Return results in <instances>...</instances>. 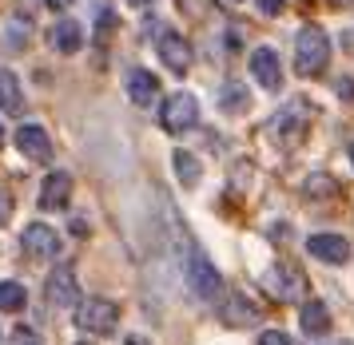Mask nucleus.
I'll return each mask as SVG.
<instances>
[{
    "instance_id": "1",
    "label": "nucleus",
    "mask_w": 354,
    "mask_h": 345,
    "mask_svg": "<svg viewBox=\"0 0 354 345\" xmlns=\"http://www.w3.org/2000/svg\"><path fill=\"white\" fill-rule=\"evenodd\" d=\"M306 131H310V108H306V103H287V108H279L271 115L267 139H271L279 151H295V147H303Z\"/></svg>"
},
{
    "instance_id": "2",
    "label": "nucleus",
    "mask_w": 354,
    "mask_h": 345,
    "mask_svg": "<svg viewBox=\"0 0 354 345\" xmlns=\"http://www.w3.org/2000/svg\"><path fill=\"white\" fill-rule=\"evenodd\" d=\"M326 60H330V40H326V32L319 24H303L299 36H295V68H299V76L315 79L326 72Z\"/></svg>"
},
{
    "instance_id": "3",
    "label": "nucleus",
    "mask_w": 354,
    "mask_h": 345,
    "mask_svg": "<svg viewBox=\"0 0 354 345\" xmlns=\"http://www.w3.org/2000/svg\"><path fill=\"white\" fill-rule=\"evenodd\" d=\"M183 278H187V290H192L199 302H211L219 298V290H223V278H219V270L207 262V254H199L192 246L187 258H183Z\"/></svg>"
},
{
    "instance_id": "4",
    "label": "nucleus",
    "mask_w": 354,
    "mask_h": 345,
    "mask_svg": "<svg viewBox=\"0 0 354 345\" xmlns=\"http://www.w3.org/2000/svg\"><path fill=\"white\" fill-rule=\"evenodd\" d=\"M263 286H267V294L279 302H303L306 294V274L295 262H274L267 274H263Z\"/></svg>"
},
{
    "instance_id": "5",
    "label": "nucleus",
    "mask_w": 354,
    "mask_h": 345,
    "mask_svg": "<svg viewBox=\"0 0 354 345\" xmlns=\"http://www.w3.org/2000/svg\"><path fill=\"white\" fill-rule=\"evenodd\" d=\"M76 326L84 333H96V337H108V333L120 326V310H115V302L108 298H84L76 306Z\"/></svg>"
},
{
    "instance_id": "6",
    "label": "nucleus",
    "mask_w": 354,
    "mask_h": 345,
    "mask_svg": "<svg viewBox=\"0 0 354 345\" xmlns=\"http://www.w3.org/2000/svg\"><path fill=\"white\" fill-rule=\"evenodd\" d=\"M160 124H163V131H171V135L192 131V127L199 124V103H195V95L192 92H171L160 108Z\"/></svg>"
},
{
    "instance_id": "7",
    "label": "nucleus",
    "mask_w": 354,
    "mask_h": 345,
    "mask_svg": "<svg viewBox=\"0 0 354 345\" xmlns=\"http://www.w3.org/2000/svg\"><path fill=\"white\" fill-rule=\"evenodd\" d=\"M76 270L68 266H56L48 274V282H44V298H48V306L52 310H68V306H76Z\"/></svg>"
},
{
    "instance_id": "8",
    "label": "nucleus",
    "mask_w": 354,
    "mask_h": 345,
    "mask_svg": "<svg viewBox=\"0 0 354 345\" xmlns=\"http://www.w3.org/2000/svg\"><path fill=\"white\" fill-rule=\"evenodd\" d=\"M156 52H160V60L176 72V76H183L187 68H192V44L179 36V32H160L156 36Z\"/></svg>"
},
{
    "instance_id": "9",
    "label": "nucleus",
    "mask_w": 354,
    "mask_h": 345,
    "mask_svg": "<svg viewBox=\"0 0 354 345\" xmlns=\"http://www.w3.org/2000/svg\"><path fill=\"white\" fill-rule=\"evenodd\" d=\"M251 76H255L259 88H267V92H279V88H283V63L274 56V48H255V52H251Z\"/></svg>"
},
{
    "instance_id": "10",
    "label": "nucleus",
    "mask_w": 354,
    "mask_h": 345,
    "mask_svg": "<svg viewBox=\"0 0 354 345\" xmlns=\"http://www.w3.org/2000/svg\"><path fill=\"white\" fill-rule=\"evenodd\" d=\"M20 246L32 254V258H56L60 254V235L52 226H44V222H32V226H24Z\"/></svg>"
},
{
    "instance_id": "11",
    "label": "nucleus",
    "mask_w": 354,
    "mask_h": 345,
    "mask_svg": "<svg viewBox=\"0 0 354 345\" xmlns=\"http://www.w3.org/2000/svg\"><path fill=\"white\" fill-rule=\"evenodd\" d=\"M17 147L24 159H32V163H48L52 159V143H48V131L40 124H24L17 131Z\"/></svg>"
},
{
    "instance_id": "12",
    "label": "nucleus",
    "mask_w": 354,
    "mask_h": 345,
    "mask_svg": "<svg viewBox=\"0 0 354 345\" xmlns=\"http://www.w3.org/2000/svg\"><path fill=\"white\" fill-rule=\"evenodd\" d=\"M306 250L315 254L319 262H330V266H342L351 258V242L342 235H310L306 238Z\"/></svg>"
},
{
    "instance_id": "13",
    "label": "nucleus",
    "mask_w": 354,
    "mask_h": 345,
    "mask_svg": "<svg viewBox=\"0 0 354 345\" xmlns=\"http://www.w3.org/2000/svg\"><path fill=\"white\" fill-rule=\"evenodd\" d=\"M72 199V175L68 171H52L40 187V210H64Z\"/></svg>"
},
{
    "instance_id": "14",
    "label": "nucleus",
    "mask_w": 354,
    "mask_h": 345,
    "mask_svg": "<svg viewBox=\"0 0 354 345\" xmlns=\"http://www.w3.org/2000/svg\"><path fill=\"white\" fill-rule=\"evenodd\" d=\"M124 88H128V99L136 108H147L160 95V79L151 76V72H144V68H131L128 76H124Z\"/></svg>"
},
{
    "instance_id": "15",
    "label": "nucleus",
    "mask_w": 354,
    "mask_h": 345,
    "mask_svg": "<svg viewBox=\"0 0 354 345\" xmlns=\"http://www.w3.org/2000/svg\"><path fill=\"white\" fill-rule=\"evenodd\" d=\"M219 317H223V326H239V330H247V326H255L259 322V306L247 294H231V298L219 306Z\"/></svg>"
},
{
    "instance_id": "16",
    "label": "nucleus",
    "mask_w": 354,
    "mask_h": 345,
    "mask_svg": "<svg viewBox=\"0 0 354 345\" xmlns=\"http://www.w3.org/2000/svg\"><path fill=\"white\" fill-rule=\"evenodd\" d=\"M48 44L56 48V52L72 56V52H80V44H84V28L76 24V20H60V24L48 28Z\"/></svg>"
},
{
    "instance_id": "17",
    "label": "nucleus",
    "mask_w": 354,
    "mask_h": 345,
    "mask_svg": "<svg viewBox=\"0 0 354 345\" xmlns=\"http://www.w3.org/2000/svg\"><path fill=\"white\" fill-rule=\"evenodd\" d=\"M0 111L4 115H24V92H20L17 72L0 68Z\"/></svg>"
},
{
    "instance_id": "18",
    "label": "nucleus",
    "mask_w": 354,
    "mask_h": 345,
    "mask_svg": "<svg viewBox=\"0 0 354 345\" xmlns=\"http://www.w3.org/2000/svg\"><path fill=\"white\" fill-rule=\"evenodd\" d=\"M299 326H303V333H310V337H322V333L330 330V310H326L322 302H303Z\"/></svg>"
},
{
    "instance_id": "19",
    "label": "nucleus",
    "mask_w": 354,
    "mask_h": 345,
    "mask_svg": "<svg viewBox=\"0 0 354 345\" xmlns=\"http://www.w3.org/2000/svg\"><path fill=\"white\" fill-rule=\"evenodd\" d=\"M171 167H176V175H179L183 187H195L199 175H203V167H199V159H195L192 151H171Z\"/></svg>"
},
{
    "instance_id": "20",
    "label": "nucleus",
    "mask_w": 354,
    "mask_h": 345,
    "mask_svg": "<svg viewBox=\"0 0 354 345\" xmlns=\"http://www.w3.org/2000/svg\"><path fill=\"white\" fill-rule=\"evenodd\" d=\"M28 302V290L20 282H0V314H20Z\"/></svg>"
},
{
    "instance_id": "21",
    "label": "nucleus",
    "mask_w": 354,
    "mask_h": 345,
    "mask_svg": "<svg viewBox=\"0 0 354 345\" xmlns=\"http://www.w3.org/2000/svg\"><path fill=\"white\" fill-rule=\"evenodd\" d=\"M219 108H223L227 115L247 111V108H251V95H247V88H243V83H223V92H219Z\"/></svg>"
},
{
    "instance_id": "22",
    "label": "nucleus",
    "mask_w": 354,
    "mask_h": 345,
    "mask_svg": "<svg viewBox=\"0 0 354 345\" xmlns=\"http://www.w3.org/2000/svg\"><path fill=\"white\" fill-rule=\"evenodd\" d=\"M335 190H338V183L330 179V175H310V179L303 183V195H306V199H330Z\"/></svg>"
},
{
    "instance_id": "23",
    "label": "nucleus",
    "mask_w": 354,
    "mask_h": 345,
    "mask_svg": "<svg viewBox=\"0 0 354 345\" xmlns=\"http://www.w3.org/2000/svg\"><path fill=\"white\" fill-rule=\"evenodd\" d=\"M259 345H290V337L283 330H267L263 337H259Z\"/></svg>"
},
{
    "instance_id": "24",
    "label": "nucleus",
    "mask_w": 354,
    "mask_h": 345,
    "mask_svg": "<svg viewBox=\"0 0 354 345\" xmlns=\"http://www.w3.org/2000/svg\"><path fill=\"white\" fill-rule=\"evenodd\" d=\"M283 8H287V0H259V12L263 16H279Z\"/></svg>"
},
{
    "instance_id": "25",
    "label": "nucleus",
    "mask_w": 354,
    "mask_h": 345,
    "mask_svg": "<svg viewBox=\"0 0 354 345\" xmlns=\"http://www.w3.org/2000/svg\"><path fill=\"white\" fill-rule=\"evenodd\" d=\"M8 215H12V195H8V190H0V226L8 222Z\"/></svg>"
},
{
    "instance_id": "26",
    "label": "nucleus",
    "mask_w": 354,
    "mask_h": 345,
    "mask_svg": "<svg viewBox=\"0 0 354 345\" xmlns=\"http://www.w3.org/2000/svg\"><path fill=\"white\" fill-rule=\"evenodd\" d=\"M338 95H342L346 103L354 99V79H351V76H346V79H338Z\"/></svg>"
},
{
    "instance_id": "27",
    "label": "nucleus",
    "mask_w": 354,
    "mask_h": 345,
    "mask_svg": "<svg viewBox=\"0 0 354 345\" xmlns=\"http://www.w3.org/2000/svg\"><path fill=\"white\" fill-rule=\"evenodd\" d=\"M17 345H40V337H36L32 330H17V337H12Z\"/></svg>"
},
{
    "instance_id": "28",
    "label": "nucleus",
    "mask_w": 354,
    "mask_h": 345,
    "mask_svg": "<svg viewBox=\"0 0 354 345\" xmlns=\"http://www.w3.org/2000/svg\"><path fill=\"white\" fill-rule=\"evenodd\" d=\"M76 0H48V8H56V12H64V8H72Z\"/></svg>"
},
{
    "instance_id": "29",
    "label": "nucleus",
    "mask_w": 354,
    "mask_h": 345,
    "mask_svg": "<svg viewBox=\"0 0 354 345\" xmlns=\"http://www.w3.org/2000/svg\"><path fill=\"white\" fill-rule=\"evenodd\" d=\"M131 8H147V4H156V0H128Z\"/></svg>"
},
{
    "instance_id": "30",
    "label": "nucleus",
    "mask_w": 354,
    "mask_h": 345,
    "mask_svg": "<svg viewBox=\"0 0 354 345\" xmlns=\"http://www.w3.org/2000/svg\"><path fill=\"white\" fill-rule=\"evenodd\" d=\"M124 345H147V342H144V337H128Z\"/></svg>"
},
{
    "instance_id": "31",
    "label": "nucleus",
    "mask_w": 354,
    "mask_h": 345,
    "mask_svg": "<svg viewBox=\"0 0 354 345\" xmlns=\"http://www.w3.org/2000/svg\"><path fill=\"white\" fill-rule=\"evenodd\" d=\"M351 163H354V143H351Z\"/></svg>"
},
{
    "instance_id": "32",
    "label": "nucleus",
    "mask_w": 354,
    "mask_h": 345,
    "mask_svg": "<svg viewBox=\"0 0 354 345\" xmlns=\"http://www.w3.org/2000/svg\"><path fill=\"white\" fill-rule=\"evenodd\" d=\"M0 143H4V127H0Z\"/></svg>"
},
{
    "instance_id": "33",
    "label": "nucleus",
    "mask_w": 354,
    "mask_h": 345,
    "mask_svg": "<svg viewBox=\"0 0 354 345\" xmlns=\"http://www.w3.org/2000/svg\"><path fill=\"white\" fill-rule=\"evenodd\" d=\"M338 4H351V0H338Z\"/></svg>"
},
{
    "instance_id": "34",
    "label": "nucleus",
    "mask_w": 354,
    "mask_h": 345,
    "mask_svg": "<svg viewBox=\"0 0 354 345\" xmlns=\"http://www.w3.org/2000/svg\"><path fill=\"white\" fill-rule=\"evenodd\" d=\"M231 4H239V0H231Z\"/></svg>"
}]
</instances>
